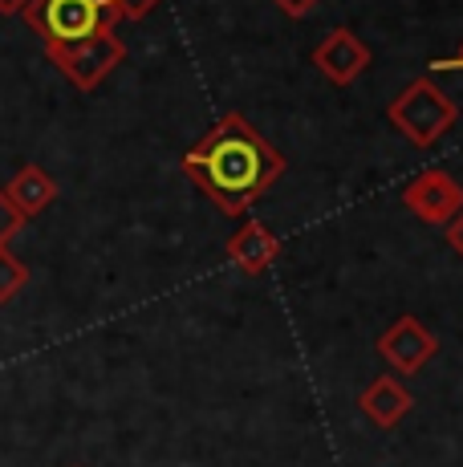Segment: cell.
<instances>
[{
  "instance_id": "obj_1",
  "label": "cell",
  "mask_w": 463,
  "mask_h": 467,
  "mask_svg": "<svg viewBox=\"0 0 463 467\" xmlns=\"http://www.w3.org/2000/svg\"><path fill=\"white\" fill-rule=\"evenodd\" d=\"M183 171L224 215H244L284 175V155L240 114H224L191 150Z\"/></svg>"
},
{
  "instance_id": "obj_2",
  "label": "cell",
  "mask_w": 463,
  "mask_h": 467,
  "mask_svg": "<svg viewBox=\"0 0 463 467\" xmlns=\"http://www.w3.org/2000/svg\"><path fill=\"white\" fill-rule=\"evenodd\" d=\"M21 16L46 45L82 41L90 33L114 29L122 21L114 0H29V8Z\"/></svg>"
},
{
  "instance_id": "obj_3",
  "label": "cell",
  "mask_w": 463,
  "mask_h": 467,
  "mask_svg": "<svg viewBox=\"0 0 463 467\" xmlns=\"http://www.w3.org/2000/svg\"><path fill=\"white\" fill-rule=\"evenodd\" d=\"M459 119V106L443 94L431 78H415L403 94L390 102V127L415 147H435Z\"/></svg>"
},
{
  "instance_id": "obj_4",
  "label": "cell",
  "mask_w": 463,
  "mask_h": 467,
  "mask_svg": "<svg viewBox=\"0 0 463 467\" xmlns=\"http://www.w3.org/2000/svg\"><path fill=\"white\" fill-rule=\"evenodd\" d=\"M46 57L77 89H98L114 69L122 66V61H127V45L118 41L114 29H102V33H90V37H82V41L46 45Z\"/></svg>"
},
{
  "instance_id": "obj_5",
  "label": "cell",
  "mask_w": 463,
  "mask_h": 467,
  "mask_svg": "<svg viewBox=\"0 0 463 467\" xmlns=\"http://www.w3.org/2000/svg\"><path fill=\"white\" fill-rule=\"evenodd\" d=\"M403 203L423 223H435V228L443 223V228H448V223L463 212V187L448 175V171L427 167V171H418L411 183L403 187Z\"/></svg>"
},
{
  "instance_id": "obj_6",
  "label": "cell",
  "mask_w": 463,
  "mask_h": 467,
  "mask_svg": "<svg viewBox=\"0 0 463 467\" xmlns=\"http://www.w3.org/2000/svg\"><path fill=\"white\" fill-rule=\"evenodd\" d=\"M314 66L334 86H354L370 69V45L354 29H329L314 49Z\"/></svg>"
},
{
  "instance_id": "obj_7",
  "label": "cell",
  "mask_w": 463,
  "mask_h": 467,
  "mask_svg": "<svg viewBox=\"0 0 463 467\" xmlns=\"http://www.w3.org/2000/svg\"><path fill=\"white\" fill-rule=\"evenodd\" d=\"M378 354L386 358L398 374H418L435 354H439V337H435L418 317H398L395 326L378 337Z\"/></svg>"
},
{
  "instance_id": "obj_8",
  "label": "cell",
  "mask_w": 463,
  "mask_h": 467,
  "mask_svg": "<svg viewBox=\"0 0 463 467\" xmlns=\"http://www.w3.org/2000/svg\"><path fill=\"white\" fill-rule=\"evenodd\" d=\"M228 260L240 268V273H248V276H256V273H264L269 265H277V256H281V240L269 232V223H261V220H248L240 232H232L228 236Z\"/></svg>"
},
{
  "instance_id": "obj_9",
  "label": "cell",
  "mask_w": 463,
  "mask_h": 467,
  "mask_svg": "<svg viewBox=\"0 0 463 467\" xmlns=\"http://www.w3.org/2000/svg\"><path fill=\"white\" fill-rule=\"evenodd\" d=\"M358 407H362V415H366L374 427L390 431V427H398L406 415H411L415 399H411V390H406L398 379H374L366 390H362Z\"/></svg>"
},
{
  "instance_id": "obj_10",
  "label": "cell",
  "mask_w": 463,
  "mask_h": 467,
  "mask_svg": "<svg viewBox=\"0 0 463 467\" xmlns=\"http://www.w3.org/2000/svg\"><path fill=\"white\" fill-rule=\"evenodd\" d=\"M5 195H8V203L25 215V220H33V215H41L53 200H57V183H53V175L46 167L25 163L13 179H8Z\"/></svg>"
},
{
  "instance_id": "obj_11",
  "label": "cell",
  "mask_w": 463,
  "mask_h": 467,
  "mask_svg": "<svg viewBox=\"0 0 463 467\" xmlns=\"http://www.w3.org/2000/svg\"><path fill=\"white\" fill-rule=\"evenodd\" d=\"M29 285V268L21 256H13L8 248H0V305H8L16 293Z\"/></svg>"
},
{
  "instance_id": "obj_12",
  "label": "cell",
  "mask_w": 463,
  "mask_h": 467,
  "mask_svg": "<svg viewBox=\"0 0 463 467\" xmlns=\"http://www.w3.org/2000/svg\"><path fill=\"white\" fill-rule=\"evenodd\" d=\"M21 228H25V215L8 203L5 187H0V248H8V240H13Z\"/></svg>"
},
{
  "instance_id": "obj_13",
  "label": "cell",
  "mask_w": 463,
  "mask_h": 467,
  "mask_svg": "<svg viewBox=\"0 0 463 467\" xmlns=\"http://www.w3.org/2000/svg\"><path fill=\"white\" fill-rule=\"evenodd\" d=\"M114 5H118V16H122V21H142V16L155 13L163 0H114Z\"/></svg>"
},
{
  "instance_id": "obj_14",
  "label": "cell",
  "mask_w": 463,
  "mask_h": 467,
  "mask_svg": "<svg viewBox=\"0 0 463 467\" xmlns=\"http://www.w3.org/2000/svg\"><path fill=\"white\" fill-rule=\"evenodd\" d=\"M273 5H277L284 16H293V21H301V16H309L317 5H322V0H273Z\"/></svg>"
},
{
  "instance_id": "obj_15",
  "label": "cell",
  "mask_w": 463,
  "mask_h": 467,
  "mask_svg": "<svg viewBox=\"0 0 463 467\" xmlns=\"http://www.w3.org/2000/svg\"><path fill=\"white\" fill-rule=\"evenodd\" d=\"M448 240H451V248H456V253L463 256V212H459L456 220L448 223Z\"/></svg>"
},
{
  "instance_id": "obj_16",
  "label": "cell",
  "mask_w": 463,
  "mask_h": 467,
  "mask_svg": "<svg viewBox=\"0 0 463 467\" xmlns=\"http://www.w3.org/2000/svg\"><path fill=\"white\" fill-rule=\"evenodd\" d=\"M29 8V0H0V13L5 16H16V13H25Z\"/></svg>"
},
{
  "instance_id": "obj_17",
  "label": "cell",
  "mask_w": 463,
  "mask_h": 467,
  "mask_svg": "<svg viewBox=\"0 0 463 467\" xmlns=\"http://www.w3.org/2000/svg\"><path fill=\"white\" fill-rule=\"evenodd\" d=\"M435 69H456V74H463V45H459V53L451 61H443V66H435Z\"/></svg>"
}]
</instances>
